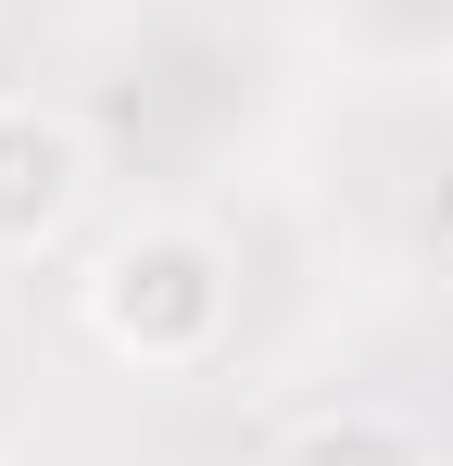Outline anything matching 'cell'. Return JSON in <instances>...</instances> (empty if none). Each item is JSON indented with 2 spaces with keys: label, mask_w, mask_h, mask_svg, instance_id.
I'll use <instances>...</instances> for the list:
<instances>
[{
  "label": "cell",
  "mask_w": 453,
  "mask_h": 466,
  "mask_svg": "<svg viewBox=\"0 0 453 466\" xmlns=\"http://www.w3.org/2000/svg\"><path fill=\"white\" fill-rule=\"evenodd\" d=\"M76 215V139L51 127V114H0V239L25 252V239H51Z\"/></svg>",
  "instance_id": "cell-1"
}]
</instances>
